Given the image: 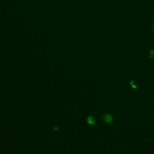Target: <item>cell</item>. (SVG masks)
Segmentation results:
<instances>
[{"label":"cell","mask_w":154,"mask_h":154,"mask_svg":"<svg viewBox=\"0 0 154 154\" xmlns=\"http://www.w3.org/2000/svg\"><path fill=\"white\" fill-rule=\"evenodd\" d=\"M113 120V117L110 115L107 114L104 116V120L105 122L107 123H110Z\"/></svg>","instance_id":"cell-1"},{"label":"cell","mask_w":154,"mask_h":154,"mask_svg":"<svg viewBox=\"0 0 154 154\" xmlns=\"http://www.w3.org/2000/svg\"><path fill=\"white\" fill-rule=\"evenodd\" d=\"M87 122L90 125H94L95 124V120L93 117H89L87 118Z\"/></svg>","instance_id":"cell-2"},{"label":"cell","mask_w":154,"mask_h":154,"mask_svg":"<svg viewBox=\"0 0 154 154\" xmlns=\"http://www.w3.org/2000/svg\"><path fill=\"white\" fill-rule=\"evenodd\" d=\"M152 28H153V31L154 32V23L153 24V26H152Z\"/></svg>","instance_id":"cell-3"}]
</instances>
